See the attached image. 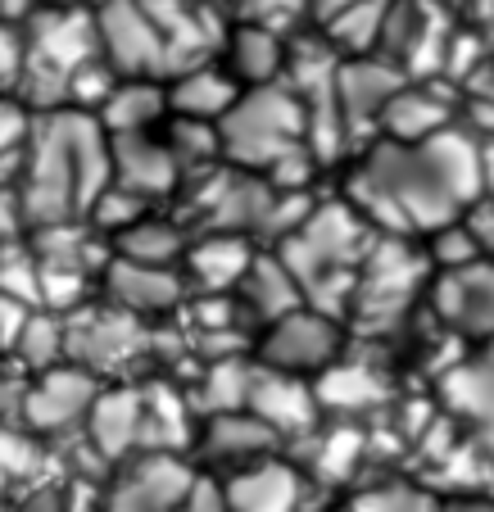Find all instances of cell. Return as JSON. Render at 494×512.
Wrapping results in <instances>:
<instances>
[{
  "mask_svg": "<svg viewBox=\"0 0 494 512\" xmlns=\"http://www.w3.org/2000/svg\"><path fill=\"white\" fill-rule=\"evenodd\" d=\"M109 186V132L87 109H46L23 145L19 195L23 223L50 227L87 218L91 200Z\"/></svg>",
  "mask_w": 494,
  "mask_h": 512,
  "instance_id": "obj_1",
  "label": "cell"
},
{
  "mask_svg": "<svg viewBox=\"0 0 494 512\" xmlns=\"http://www.w3.org/2000/svg\"><path fill=\"white\" fill-rule=\"evenodd\" d=\"M372 245V227L354 204H313L304 223L277 241V259L286 263L309 309L340 318L354 295V268Z\"/></svg>",
  "mask_w": 494,
  "mask_h": 512,
  "instance_id": "obj_2",
  "label": "cell"
},
{
  "mask_svg": "<svg viewBox=\"0 0 494 512\" xmlns=\"http://www.w3.org/2000/svg\"><path fill=\"white\" fill-rule=\"evenodd\" d=\"M214 127H218V155H227L236 168H250V173H268L286 155L309 145L304 141L300 96L277 87V82L245 87Z\"/></svg>",
  "mask_w": 494,
  "mask_h": 512,
  "instance_id": "obj_3",
  "label": "cell"
},
{
  "mask_svg": "<svg viewBox=\"0 0 494 512\" xmlns=\"http://www.w3.org/2000/svg\"><path fill=\"white\" fill-rule=\"evenodd\" d=\"M91 19H96L100 59L118 78H168L164 37L141 0H100Z\"/></svg>",
  "mask_w": 494,
  "mask_h": 512,
  "instance_id": "obj_4",
  "label": "cell"
},
{
  "mask_svg": "<svg viewBox=\"0 0 494 512\" xmlns=\"http://www.w3.org/2000/svg\"><path fill=\"white\" fill-rule=\"evenodd\" d=\"M146 345L150 336L141 331V318L114 309V304L109 309L78 304L73 313H64V363H78L91 377L127 368Z\"/></svg>",
  "mask_w": 494,
  "mask_h": 512,
  "instance_id": "obj_5",
  "label": "cell"
},
{
  "mask_svg": "<svg viewBox=\"0 0 494 512\" xmlns=\"http://www.w3.org/2000/svg\"><path fill=\"white\" fill-rule=\"evenodd\" d=\"M254 349H259L263 368L291 372V377H318L340 354V322L331 313L300 304V309L263 322V340Z\"/></svg>",
  "mask_w": 494,
  "mask_h": 512,
  "instance_id": "obj_6",
  "label": "cell"
},
{
  "mask_svg": "<svg viewBox=\"0 0 494 512\" xmlns=\"http://www.w3.org/2000/svg\"><path fill=\"white\" fill-rule=\"evenodd\" d=\"M427 259L404 245V236H372L368 254H363V277L354 281V300H359L363 318L390 322L408 309L413 290L422 286Z\"/></svg>",
  "mask_w": 494,
  "mask_h": 512,
  "instance_id": "obj_7",
  "label": "cell"
},
{
  "mask_svg": "<svg viewBox=\"0 0 494 512\" xmlns=\"http://www.w3.org/2000/svg\"><path fill=\"white\" fill-rule=\"evenodd\" d=\"M100 390V377H91L78 363H55V368L37 372L23 390L19 426L32 435H64L73 426L87 422V408Z\"/></svg>",
  "mask_w": 494,
  "mask_h": 512,
  "instance_id": "obj_8",
  "label": "cell"
},
{
  "mask_svg": "<svg viewBox=\"0 0 494 512\" xmlns=\"http://www.w3.org/2000/svg\"><path fill=\"white\" fill-rule=\"evenodd\" d=\"M195 472L168 449H146L109 485L105 512H182Z\"/></svg>",
  "mask_w": 494,
  "mask_h": 512,
  "instance_id": "obj_9",
  "label": "cell"
},
{
  "mask_svg": "<svg viewBox=\"0 0 494 512\" xmlns=\"http://www.w3.org/2000/svg\"><path fill=\"white\" fill-rule=\"evenodd\" d=\"M100 286H105L109 304L132 318H164L186 304V277L177 268H159V263H132V259H105L100 268Z\"/></svg>",
  "mask_w": 494,
  "mask_h": 512,
  "instance_id": "obj_10",
  "label": "cell"
},
{
  "mask_svg": "<svg viewBox=\"0 0 494 512\" xmlns=\"http://www.w3.org/2000/svg\"><path fill=\"white\" fill-rule=\"evenodd\" d=\"M109 182L127 186L141 200H159L182 182V164H177L173 145L155 132H123L109 136Z\"/></svg>",
  "mask_w": 494,
  "mask_h": 512,
  "instance_id": "obj_11",
  "label": "cell"
},
{
  "mask_svg": "<svg viewBox=\"0 0 494 512\" xmlns=\"http://www.w3.org/2000/svg\"><path fill=\"white\" fill-rule=\"evenodd\" d=\"M87 440L105 463H123L146 445V390L100 386L87 408Z\"/></svg>",
  "mask_w": 494,
  "mask_h": 512,
  "instance_id": "obj_12",
  "label": "cell"
},
{
  "mask_svg": "<svg viewBox=\"0 0 494 512\" xmlns=\"http://www.w3.org/2000/svg\"><path fill=\"white\" fill-rule=\"evenodd\" d=\"M245 408H250L268 431H277V440L304 435L318 422V395H313L309 381L291 377V372H277V368H263V363H254V381H250V395H245Z\"/></svg>",
  "mask_w": 494,
  "mask_h": 512,
  "instance_id": "obj_13",
  "label": "cell"
},
{
  "mask_svg": "<svg viewBox=\"0 0 494 512\" xmlns=\"http://www.w3.org/2000/svg\"><path fill=\"white\" fill-rule=\"evenodd\" d=\"M404 68L390 64L386 55H354L336 68V105L345 118V132L381 118L386 100L404 87Z\"/></svg>",
  "mask_w": 494,
  "mask_h": 512,
  "instance_id": "obj_14",
  "label": "cell"
},
{
  "mask_svg": "<svg viewBox=\"0 0 494 512\" xmlns=\"http://www.w3.org/2000/svg\"><path fill=\"white\" fill-rule=\"evenodd\" d=\"M436 313L467 336H494V259H476L467 268L440 272Z\"/></svg>",
  "mask_w": 494,
  "mask_h": 512,
  "instance_id": "obj_15",
  "label": "cell"
},
{
  "mask_svg": "<svg viewBox=\"0 0 494 512\" xmlns=\"http://www.w3.org/2000/svg\"><path fill=\"white\" fill-rule=\"evenodd\" d=\"M272 186L263 173H250V168H236V173H218L204 191V213H209V227L214 232H259L263 218L272 209Z\"/></svg>",
  "mask_w": 494,
  "mask_h": 512,
  "instance_id": "obj_16",
  "label": "cell"
},
{
  "mask_svg": "<svg viewBox=\"0 0 494 512\" xmlns=\"http://www.w3.org/2000/svg\"><path fill=\"white\" fill-rule=\"evenodd\" d=\"M223 499L227 512H300L304 481L295 467L277 463V458H259V463H245L227 476Z\"/></svg>",
  "mask_w": 494,
  "mask_h": 512,
  "instance_id": "obj_17",
  "label": "cell"
},
{
  "mask_svg": "<svg viewBox=\"0 0 494 512\" xmlns=\"http://www.w3.org/2000/svg\"><path fill=\"white\" fill-rule=\"evenodd\" d=\"M254 259V245L250 236L241 232H214L200 236V241H186L182 250V268L204 295H223V290H236Z\"/></svg>",
  "mask_w": 494,
  "mask_h": 512,
  "instance_id": "obj_18",
  "label": "cell"
},
{
  "mask_svg": "<svg viewBox=\"0 0 494 512\" xmlns=\"http://www.w3.org/2000/svg\"><path fill=\"white\" fill-rule=\"evenodd\" d=\"M277 431L259 422L250 408H232V413H209L200 435V449L209 463H223V467H245V463H259V458H272L277 449Z\"/></svg>",
  "mask_w": 494,
  "mask_h": 512,
  "instance_id": "obj_19",
  "label": "cell"
},
{
  "mask_svg": "<svg viewBox=\"0 0 494 512\" xmlns=\"http://www.w3.org/2000/svg\"><path fill=\"white\" fill-rule=\"evenodd\" d=\"M164 118H168V87L159 78H118L114 91L96 109V123L109 136L155 132Z\"/></svg>",
  "mask_w": 494,
  "mask_h": 512,
  "instance_id": "obj_20",
  "label": "cell"
},
{
  "mask_svg": "<svg viewBox=\"0 0 494 512\" xmlns=\"http://www.w3.org/2000/svg\"><path fill=\"white\" fill-rule=\"evenodd\" d=\"M236 96H241V87H236V78L227 68L191 64V68H177L173 82H168V114L218 123V118L232 109Z\"/></svg>",
  "mask_w": 494,
  "mask_h": 512,
  "instance_id": "obj_21",
  "label": "cell"
},
{
  "mask_svg": "<svg viewBox=\"0 0 494 512\" xmlns=\"http://www.w3.org/2000/svg\"><path fill=\"white\" fill-rule=\"evenodd\" d=\"M386 127V141H404V145H417L436 136L440 127L454 123V105L440 96V87H417V82H404L395 96L386 100L377 118Z\"/></svg>",
  "mask_w": 494,
  "mask_h": 512,
  "instance_id": "obj_22",
  "label": "cell"
},
{
  "mask_svg": "<svg viewBox=\"0 0 494 512\" xmlns=\"http://www.w3.org/2000/svg\"><path fill=\"white\" fill-rule=\"evenodd\" d=\"M422 145V155L431 159V168H436V177L449 186V195H454L458 204H472L476 195H481V141L476 136H467L463 127H440L436 136H427Z\"/></svg>",
  "mask_w": 494,
  "mask_h": 512,
  "instance_id": "obj_23",
  "label": "cell"
},
{
  "mask_svg": "<svg viewBox=\"0 0 494 512\" xmlns=\"http://www.w3.org/2000/svg\"><path fill=\"white\" fill-rule=\"evenodd\" d=\"M236 290H241V295H236L241 313L245 318H259V322H272V318H281V313H291L304 304L300 281L286 272V263H281L277 254H254Z\"/></svg>",
  "mask_w": 494,
  "mask_h": 512,
  "instance_id": "obj_24",
  "label": "cell"
},
{
  "mask_svg": "<svg viewBox=\"0 0 494 512\" xmlns=\"http://www.w3.org/2000/svg\"><path fill=\"white\" fill-rule=\"evenodd\" d=\"M227 46V73L236 78V87H268L277 82V73L286 68V46H281L277 28H263V23H236Z\"/></svg>",
  "mask_w": 494,
  "mask_h": 512,
  "instance_id": "obj_25",
  "label": "cell"
},
{
  "mask_svg": "<svg viewBox=\"0 0 494 512\" xmlns=\"http://www.w3.org/2000/svg\"><path fill=\"white\" fill-rule=\"evenodd\" d=\"M313 395H318V408L354 417L377 408L386 399V386H381L377 372H368V363H327L313 381Z\"/></svg>",
  "mask_w": 494,
  "mask_h": 512,
  "instance_id": "obj_26",
  "label": "cell"
},
{
  "mask_svg": "<svg viewBox=\"0 0 494 512\" xmlns=\"http://www.w3.org/2000/svg\"><path fill=\"white\" fill-rule=\"evenodd\" d=\"M440 399L454 417L472 426H494V358H472V363H458V368L445 372L440 381Z\"/></svg>",
  "mask_w": 494,
  "mask_h": 512,
  "instance_id": "obj_27",
  "label": "cell"
},
{
  "mask_svg": "<svg viewBox=\"0 0 494 512\" xmlns=\"http://www.w3.org/2000/svg\"><path fill=\"white\" fill-rule=\"evenodd\" d=\"M114 250H118V259L173 268L186 250V236H182V227H173L168 218H155V213L146 209L136 223H127L123 232H114Z\"/></svg>",
  "mask_w": 494,
  "mask_h": 512,
  "instance_id": "obj_28",
  "label": "cell"
},
{
  "mask_svg": "<svg viewBox=\"0 0 494 512\" xmlns=\"http://www.w3.org/2000/svg\"><path fill=\"white\" fill-rule=\"evenodd\" d=\"M10 358L23 363L28 377H37V372L64 363V313H50V309L23 313V327H19V336H14Z\"/></svg>",
  "mask_w": 494,
  "mask_h": 512,
  "instance_id": "obj_29",
  "label": "cell"
},
{
  "mask_svg": "<svg viewBox=\"0 0 494 512\" xmlns=\"http://www.w3.org/2000/svg\"><path fill=\"white\" fill-rule=\"evenodd\" d=\"M381 14H386V0H354L340 14H331L322 28H327V46L345 50L349 59L354 55H372L381 37Z\"/></svg>",
  "mask_w": 494,
  "mask_h": 512,
  "instance_id": "obj_30",
  "label": "cell"
},
{
  "mask_svg": "<svg viewBox=\"0 0 494 512\" xmlns=\"http://www.w3.org/2000/svg\"><path fill=\"white\" fill-rule=\"evenodd\" d=\"M250 381H254V363H245L241 354L214 358V363L204 368V381H200L204 413H232V408H245Z\"/></svg>",
  "mask_w": 494,
  "mask_h": 512,
  "instance_id": "obj_31",
  "label": "cell"
},
{
  "mask_svg": "<svg viewBox=\"0 0 494 512\" xmlns=\"http://www.w3.org/2000/svg\"><path fill=\"white\" fill-rule=\"evenodd\" d=\"M363 454H368V435H363L354 422H340L318 440L313 467H318L322 481H345V476H354V467H359Z\"/></svg>",
  "mask_w": 494,
  "mask_h": 512,
  "instance_id": "obj_32",
  "label": "cell"
},
{
  "mask_svg": "<svg viewBox=\"0 0 494 512\" xmlns=\"http://www.w3.org/2000/svg\"><path fill=\"white\" fill-rule=\"evenodd\" d=\"M0 295L19 300L23 309H41V263L32 250L5 241L0 250Z\"/></svg>",
  "mask_w": 494,
  "mask_h": 512,
  "instance_id": "obj_33",
  "label": "cell"
},
{
  "mask_svg": "<svg viewBox=\"0 0 494 512\" xmlns=\"http://www.w3.org/2000/svg\"><path fill=\"white\" fill-rule=\"evenodd\" d=\"M41 467V445L37 435L23 431L14 422H0V490H14Z\"/></svg>",
  "mask_w": 494,
  "mask_h": 512,
  "instance_id": "obj_34",
  "label": "cell"
},
{
  "mask_svg": "<svg viewBox=\"0 0 494 512\" xmlns=\"http://www.w3.org/2000/svg\"><path fill=\"white\" fill-rule=\"evenodd\" d=\"M349 512H440V503H436V494L422 490V485L390 481V485H372V490L354 494Z\"/></svg>",
  "mask_w": 494,
  "mask_h": 512,
  "instance_id": "obj_35",
  "label": "cell"
},
{
  "mask_svg": "<svg viewBox=\"0 0 494 512\" xmlns=\"http://www.w3.org/2000/svg\"><path fill=\"white\" fill-rule=\"evenodd\" d=\"M431 263H436L440 272H454V268H467V263L485 259L481 245H476V236L467 232L463 218H449V223L431 227Z\"/></svg>",
  "mask_w": 494,
  "mask_h": 512,
  "instance_id": "obj_36",
  "label": "cell"
},
{
  "mask_svg": "<svg viewBox=\"0 0 494 512\" xmlns=\"http://www.w3.org/2000/svg\"><path fill=\"white\" fill-rule=\"evenodd\" d=\"M28 68V37L19 19H0V96H14Z\"/></svg>",
  "mask_w": 494,
  "mask_h": 512,
  "instance_id": "obj_37",
  "label": "cell"
},
{
  "mask_svg": "<svg viewBox=\"0 0 494 512\" xmlns=\"http://www.w3.org/2000/svg\"><path fill=\"white\" fill-rule=\"evenodd\" d=\"M28 132H32L28 105H23V100H14V96H0V164H10V159L23 155Z\"/></svg>",
  "mask_w": 494,
  "mask_h": 512,
  "instance_id": "obj_38",
  "label": "cell"
},
{
  "mask_svg": "<svg viewBox=\"0 0 494 512\" xmlns=\"http://www.w3.org/2000/svg\"><path fill=\"white\" fill-rule=\"evenodd\" d=\"M236 5L245 23H263V28H281L309 10V0H236Z\"/></svg>",
  "mask_w": 494,
  "mask_h": 512,
  "instance_id": "obj_39",
  "label": "cell"
},
{
  "mask_svg": "<svg viewBox=\"0 0 494 512\" xmlns=\"http://www.w3.org/2000/svg\"><path fill=\"white\" fill-rule=\"evenodd\" d=\"M458 218H463L467 232L476 236V245H481L485 259H494V195H476V200L467 204Z\"/></svg>",
  "mask_w": 494,
  "mask_h": 512,
  "instance_id": "obj_40",
  "label": "cell"
},
{
  "mask_svg": "<svg viewBox=\"0 0 494 512\" xmlns=\"http://www.w3.org/2000/svg\"><path fill=\"white\" fill-rule=\"evenodd\" d=\"M23 304L19 300H10V295H0V358H10V349H14V336H19V327H23Z\"/></svg>",
  "mask_w": 494,
  "mask_h": 512,
  "instance_id": "obj_41",
  "label": "cell"
},
{
  "mask_svg": "<svg viewBox=\"0 0 494 512\" xmlns=\"http://www.w3.org/2000/svg\"><path fill=\"white\" fill-rule=\"evenodd\" d=\"M481 195H494V136H481Z\"/></svg>",
  "mask_w": 494,
  "mask_h": 512,
  "instance_id": "obj_42",
  "label": "cell"
},
{
  "mask_svg": "<svg viewBox=\"0 0 494 512\" xmlns=\"http://www.w3.org/2000/svg\"><path fill=\"white\" fill-rule=\"evenodd\" d=\"M440 512H494L490 499H476V494H463L454 503H440Z\"/></svg>",
  "mask_w": 494,
  "mask_h": 512,
  "instance_id": "obj_43",
  "label": "cell"
},
{
  "mask_svg": "<svg viewBox=\"0 0 494 512\" xmlns=\"http://www.w3.org/2000/svg\"><path fill=\"white\" fill-rule=\"evenodd\" d=\"M345 5H354V0H309V10L318 14V23H327L331 14H340Z\"/></svg>",
  "mask_w": 494,
  "mask_h": 512,
  "instance_id": "obj_44",
  "label": "cell"
}]
</instances>
